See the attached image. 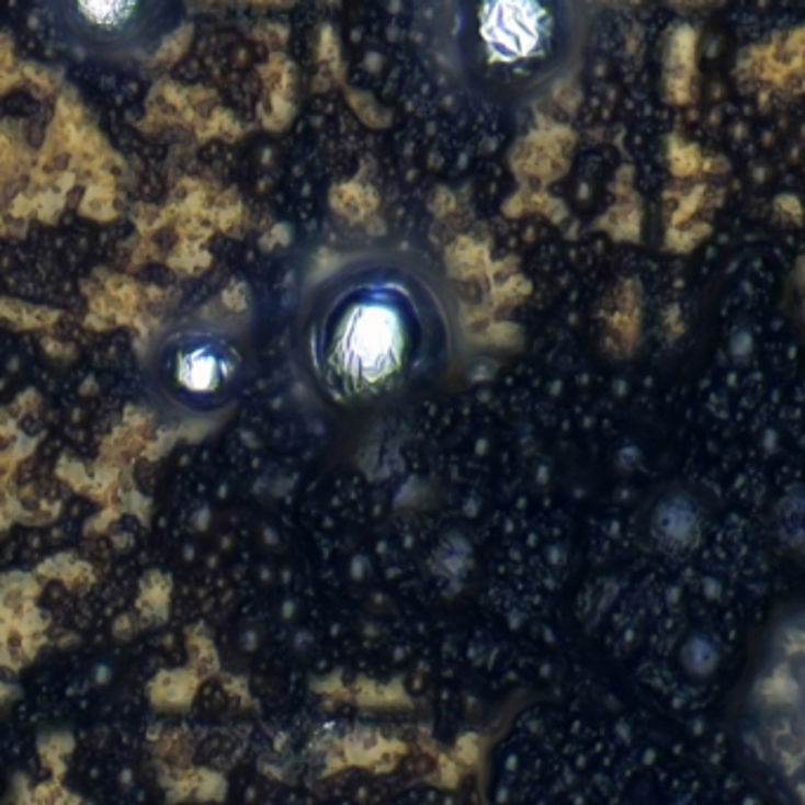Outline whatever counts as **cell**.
Wrapping results in <instances>:
<instances>
[{"instance_id":"3","label":"cell","mask_w":805,"mask_h":805,"mask_svg":"<svg viewBox=\"0 0 805 805\" xmlns=\"http://www.w3.org/2000/svg\"><path fill=\"white\" fill-rule=\"evenodd\" d=\"M249 381V343L237 324L213 315L175 317L151 333L143 385L168 421H211L241 397Z\"/></svg>"},{"instance_id":"4","label":"cell","mask_w":805,"mask_h":805,"mask_svg":"<svg viewBox=\"0 0 805 805\" xmlns=\"http://www.w3.org/2000/svg\"><path fill=\"white\" fill-rule=\"evenodd\" d=\"M36 8L55 45L106 67L149 61L184 18V0H36Z\"/></svg>"},{"instance_id":"2","label":"cell","mask_w":805,"mask_h":805,"mask_svg":"<svg viewBox=\"0 0 805 805\" xmlns=\"http://www.w3.org/2000/svg\"><path fill=\"white\" fill-rule=\"evenodd\" d=\"M591 0H440L432 48L463 98L524 112L577 73Z\"/></svg>"},{"instance_id":"1","label":"cell","mask_w":805,"mask_h":805,"mask_svg":"<svg viewBox=\"0 0 805 805\" xmlns=\"http://www.w3.org/2000/svg\"><path fill=\"white\" fill-rule=\"evenodd\" d=\"M458 348L454 291L409 243L371 241L336 256L298 307V364L340 409L393 405L444 376Z\"/></svg>"}]
</instances>
